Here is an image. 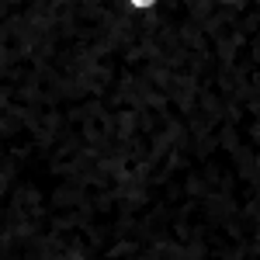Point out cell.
<instances>
[{"label": "cell", "instance_id": "1", "mask_svg": "<svg viewBox=\"0 0 260 260\" xmlns=\"http://www.w3.org/2000/svg\"><path fill=\"white\" fill-rule=\"evenodd\" d=\"M121 4H125L128 11H136V14H146V11H153L160 0H121Z\"/></svg>", "mask_w": 260, "mask_h": 260}, {"label": "cell", "instance_id": "2", "mask_svg": "<svg viewBox=\"0 0 260 260\" xmlns=\"http://www.w3.org/2000/svg\"><path fill=\"white\" fill-rule=\"evenodd\" d=\"M215 4H225V7H233V4H243V0H215Z\"/></svg>", "mask_w": 260, "mask_h": 260}]
</instances>
